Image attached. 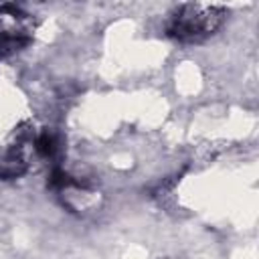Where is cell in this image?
Here are the masks:
<instances>
[{
	"mask_svg": "<svg viewBox=\"0 0 259 259\" xmlns=\"http://www.w3.org/2000/svg\"><path fill=\"white\" fill-rule=\"evenodd\" d=\"M227 6L210 2H184L166 14L164 30L172 40L190 45L210 38L227 20Z\"/></svg>",
	"mask_w": 259,
	"mask_h": 259,
	"instance_id": "1",
	"label": "cell"
},
{
	"mask_svg": "<svg viewBox=\"0 0 259 259\" xmlns=\"http://www.w3.org/2000/svg\"><path fill=\"white\" fill-rule=\"evenodd\" d=\"M36 20L32 14L14 4H0V59H6L34 38Z\"/></svg>",
	"mask_w": 259,
	"mask_h": 259,
	"instance_id": "2",
	"label": "cell"
}]
</instances>
